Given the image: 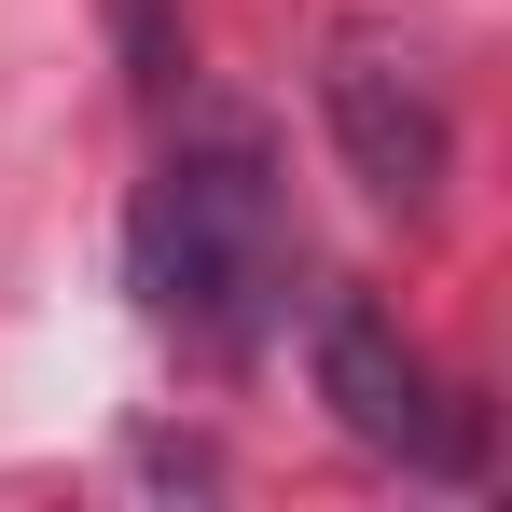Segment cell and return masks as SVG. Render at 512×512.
I'll return each mask as SVG.
<instances>
[{
    "instance_id": "1",
    "label": "cell",
    "mask_w": 512,
    "mask_h": 512,
    "mask_svg": "<svg viewBox=\"0 0 512 512\" xmlns=\"http://www.w3.org/2000/svg\"><path fill=\"white\" fill-rule=\"evenodd\" d=\"M125 291L194 360H250L277 333V305H291V194H277V153H263L250 111H208V125H180L153 153L139 208H125Z\"/></svg>"
},
{
    "instance_id": "4",
    "label": "cell",
    "mask_w": 512,
    "mask_h": 512,
    "mask_svg": "<svg viewBox=\"0 0 512 512\" xmlns=\"http://www.w3.org/2000/svg\"><path fill=\"white\" fill-rule=\"evenodd\" d=\"M111 28H125V84L167 111V97H180V70H194V28H180L167 0H111Z\"/></svg>"
},
{
    "instance_id": "2",
    "label": "cell",
    "mask_w": 512,
    "mask_h": 512,
    "mask_svg": "<svg viewBox=\"0 0 512 512\" xmlns=\"http://www.w3.org/2000/svg\"><path fill=\"white\" fill-rule=\"evenodd\" d=\"M319 125H333L346 180L388 208V222H429L443 208V180H457V111L429 84V56L402 28H333V56H319Z\"/></svg>"
},
{
    "instance_id": "3",
    "label": "cell",
    "mask_w": 512,
    "mask_h": 512,
    "mask_svg": "<svg viewBox=\"0 0 512 512\" xmlns=\"http://www.w3.org/2000/svg\"><path fill=\"white\" fill-rule=\"evenodd\" d=\"M319 402H333L346 443L402 457L429 485H471V471H485V416L402 346V319H388L374 291H333V305H319Z\"/></svg>"
}]
</instances>
